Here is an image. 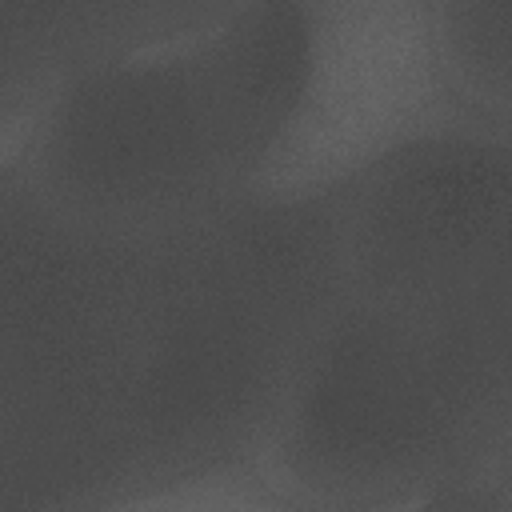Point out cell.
<instances>
[{"mask_svg": "<svg viewBox=\"0 0 512 512\" xmlns=\"http://www.w3.org/2000/svg\"><path fill=\"white\" fill-rule=\"evenodd\" d=\"M336 284V200L108 236L4 188V512L252 456Z\"/></svg>", "mask_w": 512, "mask_h": 512, "instance_id": "6da1fadb", "label": "cell"}, {"mask_svg": "<svg viewBox=\"0 0 512 512\" xmlns=\"http://www.w3.org/2000/svg\"><path fill=\"white\" fill-rule=\"evenodd\" d=\"M304 76V4H200L0 120L4 188L108 236H164L256 200Z\"/></svg>", "mask_w": 512, "mask_h": 512, "instance_id": "7a4b0ae2", "label": "cell"}, {"mask_svg": "<svg viewBox=\"0 0 512 512\" xmlns=\"http://www.w3.org/2000/svg\"><path fill=\"white\" fill-rule=\"evenodd\" d=\"M464 128L428 0H304L300 96L256 200H336L388 160Z\"/></svg>", "mask_w": 512, "mask_h": 512, "instance_id": "3957f363", "label": "cell"}, {"mask_svg": "<svg viewBox=\"0 0 512 512\" xmlns=\"http://www.w3.org/2000/svg\"><path fill=\"white\" fill-rule=\"evenodd\" d=\"M444 76L468 128L512 136V0H436Z\"/></svg>", "mask_w": 512, "mask_h": 512, "instance_id": "277c9868", "label": "cell"}, {"mask_svg": "<svg viewBox=\"0 0 512 512\" xmlns=\"http://www.w3.org/2000/svg\"><path fill=\"white\" fill-rule=\"evenodd\" d=\"M432 504L436 500H404V504H380V508L312 504L280 488L252 456H244V460H224V464H208V468L160 480L96 512H432Z\"/></svg>", "mask_w": 512, "mask_h": 512, "instance_id": "5b68a950", "label": "cell"}]
</instances>
